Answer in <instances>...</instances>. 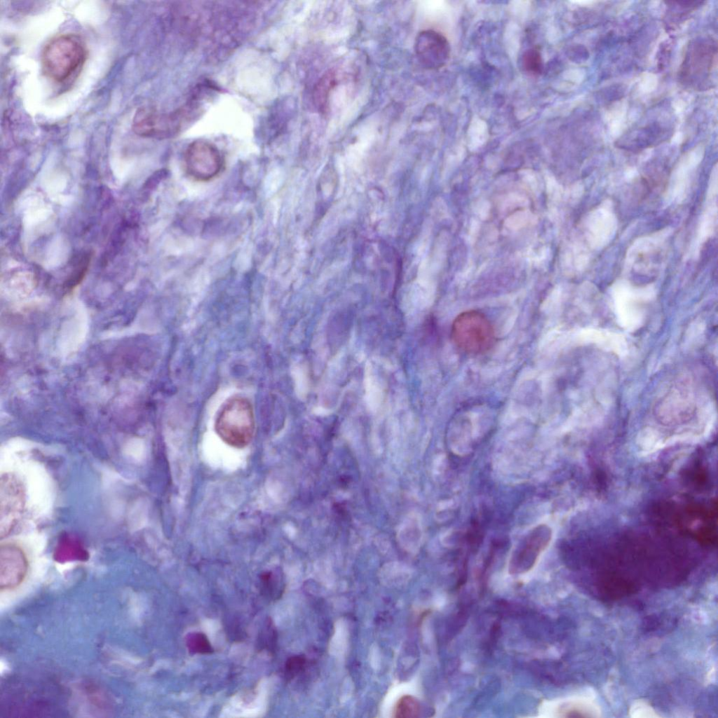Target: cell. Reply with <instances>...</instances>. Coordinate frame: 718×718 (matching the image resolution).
Wrapping results in <instances>:
<instances>
[{
    "instance_id": "11",
    "label": "cell",
    "mask_w": 718,
    "mask_h": 718,
    "mask_svg": "<svg viewBox=\"0 0 718 718\" xmlns=\"http://www.w3.org/2000/svg\"><path fill=\"white\" fill-rule=\"evenodd\" d=\"M185 642L189 652L192 655L208 654L214 651L207 636L203 632H194L187 634Z\"/></svg>"
},
{
    "instance_id": "12",
    "label": "cell",
    "mask_w": 718,
    "mask_h": 718,
    "mask_svg": "<svg viewBox=\"0 0 718 718\" xmlns=\"http://www.w3.org/2000/svg\"><path fill=\"white\" fill-rule=\"evenodd\" d=\"M524 71L534 76L539 75L543 69V61L540 51L535 48L527 50L522 59Z\"/></svg>"
},
{
    "instance_id": "8",
    "label": "cell",
    "mask_w": 718,
    "mask_h": 718,
    "mask_svg": "<svg viewBox=\"0 0 718 718\" xmlns=\"http://www.w3.org/2000/svg\"><path fill=\"white\" fill-rule=\"evenodd\" d=\"M599 589L611 599H619L635 592V584L621 576L608 575L600 582Z\"/></svg>"
},
{
    "instance_id": "10",
    "label": "cell",
    "mask_w": 718,
    "mask_h": 718,
    "mask_svg": "<svg viewBox=\"0 0 718 718\" xmlns=\"http://www.w3.org/2000/svg\"><path fill=\"white\" fill-rule=\"evenodd\" d=\"M334 84V73L330 71L324 74L314 88L313 100L322 111H324L327 107L330 91Z\"/></svg>"
},
{
    "instance_id": "13",
    "label": "cell",
    "mask_w": 718,
    "mask_h": 718,
    "mask_svg": "<svg viewBox=\"0 0 718 718\" xmlns=\"http://www.w3.org/2000/svg\"><path fill=\"white\" fill-rule=\"evenodd\" d=\"M262 592L272 598H277L282 593V586L278 577L271 571L262 574L260 577Z\"/></svg>"
},
{
    "instance_id": "14",
    "label": "cell",
    "mask_w": 718,
    "mask_h": 718,
    "mask_svg": "<svg viewBox=\"0 0 718 718\" xmlns=\"http://www.w3.org/2000/svg\"><path fill=\"white\" fill-rule=\"evenodd\" d=\"M306 666V659L303 656H293L289 658L285 665V677L290 680L302 673Z\"/></svg>"
},
{
    "instance_id": "3",
    "label": "cell",
    "mask_w": 718,
    "mask_h": 718,
    "mask_svg": "<svg viewBox=\"0 0 718 718\" xmlns=\"http://www.w3.org/2000/svg\"><path fill=\"white\" fill-rule=\"evenodd\" d=\"M451 337L462 351L477 355L488 351L494 344L495 333L489 320L477 311L458 315L451 328Z\"/></svg>"
},
{
    "instance_id": "7",
    "label": "cell",
    "mask_w": 718,
    "mask_h": 718,
    "mask_svg": "<svg viewBox=\"0 0 718 718\" xmlns=\"http://www.w3.org/2000/svg\"><path fill=\"white\" fill-rule=\"evenodd\" d=\"M414 51L421 65L428 69L442 67L450 55V46L447 38L432 29L419 33L414 42Z\"/></svg>"
},
{
    "instance_id": "1",
    "label": "cell",
    "mask_w": 718,
    "mask_h": 718,
    "mask_svg": "<svg viewBox=\"0 0 718 718\" xmlns=\"http://www.w3.org/2000/svg\"><path fill=\"white\" fill-rule=\"evenodd\" d=\"M255 427L254 411L250 402L242 396L227 400L219 409L215 431L227 445L243 448L252 440Z\"/></svg>"
},
{
    "instance_id": "9",
    "label": "cell",
    "mask_w": 718,
    "mask_h": 718,
    "mask_svg": "<svg viewBox=\"0 0 718 718\" xmlns=\"http://www.w3.org/2000/svg\"><path fill=\"white\" fill-rule=\"evenodd\" d=\"M421 707L419 700L411 695H404L396 702L393 709L395 718H415L420 716Z\"/></svg>"
},
{
    "instance_id": "5",
    "label": "cell",
    "mask_w": 718,
    "mask_h": 718,
    "mask_svg": "<svg viewBox=\"0 0 718 718\" xmlns=\"http://www.w3.org/2000/svg\"><path fill=\"white\" fill-rule=\"evenodd\" d=\"M184 161L188 175L202 182L215 177L223 165L217 148L204 140H196L189 145L185 152Z\"/></svg>"
},
{
    "instance_id": "4",
    "label": "cell",
    "mask_w": 718,
    "mask_h": 718,
    "mask_svg": "<svg viewBox=\"0 0 718 718\" xmlns=\"http://www.w3.org/2000/svg\"><path fill=\"white\" fill-rule=\"evenodd\" d=\"M552 538L551 529L540 524L531 529L513 551L508 570L512 574H524L531 570Z\"/></svg>"
},
{
    "instance_id": "6",
    "label": "cell",
    "mask_w": 718,
    "mask_h": 718,
    "mask_svg": "<svg viewBox=\"0 0 718 718\" xmlns=\"http://www.w3.org/2000/svg\"><path fill=\"white\" fill-rule=\"evenodd\" d=\"M184 112L163 114L150 109H142L134 118V130L140 135L166 137L175 134L184 120Z\"/></svg>"
},
{
    "instance_id": "2",
    "label": "cell",
    "mask_w": 718,
    "mask_h": 718,
    "mask_svg": "<svg viewBox=\"0 0 718 718\" xmlns=\"http://www.w3.org/2000/svg\"><path fill=\"white\" fill-rule=\"evenodd\" d=\"M86 57L83 42L75 35L65 34L50 41L42 53V66L45 74L61 82L68 79Z\"/></svg>"
}]
</instances>
